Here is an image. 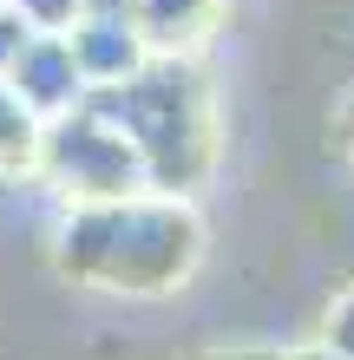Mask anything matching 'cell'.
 Returning a JSON list of instances; mask_svg holds the SVG:
<instances>
[{
	"instance_id": "obj_6",
	"label": "cell",
	"mask_w": 354,
	"mask_h": 360,
	"mask_svg": "<svg viewBox=\"0 0 354 360\" xmlns=\"http://www.w3.org/2000/svg\"><path fill=\"white\" fill-rule=\"evenodd\" d=\"M223 7L230 0H132V27L144 33L151 53H184L191 59L223 27Z\"/></svg>"
},
{
	"instance_id": "obj_7",
	"label": "cell",
	"mask_w": 354,
	"mask_h": 360,
	"mask_svg": "<svg viewBox=\"0 0 354 360\" xmlns=\"http://www.w3.org/2000/svg\"><path fill=\"white\" fill-rule=\"evenodd\" d=\"M39 138H46V118H39L33 105L0 79V184H7V190L33 184V171H39Z\"/></svg>"
},
{
	"instance_id": "obj_1",
	"label": "cell",
	"mask_w": 354,
	"mask_h": 360,
	"mask_svg": "<svg viewBox=\"0 0 354 360\" xmlns=\"http://www.w3.org/2000/svg\"><path fill=\"white\" fill-rule=\"evenodd\" d=\"M203 262V217L191 197L138 190L112 203H66L53 229V269L72 288L158 302L177 295Z\"/></svg>"
},
{
	"instance_id": "obj_9",
	"label": "cell",
	"mask_w": 354,
	"mask_h": 360,
	"mask_svg": "<svg viewBox=\"0 0 354 360\" xmlns=\"http://www.w3.org/2000/svg\"><path fill=\"white\" fill-rule=\"evenodd\" d=\"M322 341L354 360V288H341L335 302H328V314H322Z\"/></svg>"
},
{
	"instance_id": "obj_11",
	"label": "cell",
	"mask_w": 354,
	"mask_h": 360,
	"mask_svg": "<svg viewBox=\"0 0 354 360\" xmlns=\"http://www.w3.org/2000/svg\"><path fill=\"white\" fill-rule=\"evenodd\" d=\"M197 360H282V347H210Z\"/></svg>"
},
{
	"instance_id": "obj_5",
	"label": "cell",
	"mask_w": 354,
	"mask_h": 360,
	"mask_svg": "<svg viewBox=\"0 0 354 360\" xmlns=\"http://www.w3.org/2000/svg\"><path fill=\"white\" fill-rule=\"evenodd\" d=\"M66 39H72V59H79V72H86L92 92L125 86V79L151 59L144 33L132 27V13H79L72 27H66Z\"/></svg>"
},
{
	"instance_id": "obj_13",
	"label": "cell",
	"mask_w": 354,
	"mask_h": 360,
	"mask_svg": "<svg viewBox=\"0 0 354 360\" xmlns=\"http://www.w3.org/2000/svg\"><path fill=\"white\" fill-rule=\"evenodd\" d=\"M341 144H348V151H354V92L341 98Z\"/></svg>"
},
{
	"instance_id": "obj_10",
	"label": "cell",
	"mask_w": 354,
	"mask_h": 360,
	"mask_svg": "<svg viewBox=\"0 0 354 360\" xmlns=\"http://www.w3.org/2000/svg\"><path fill=\"white\" fill-rule=\"evenodd\" d=\"M39 27H33V20H20L13 7H7V0H0V79H7L13 72V59L20 53H27V39H33Z\"/></svg>"
},
{
	"instance_id": "obj_2",
	"label": "cell",
	"mask_w": 354,
	"mask_h": 360,
	"mask_svg": "<svg viewBox=\"0 0 354 360\" xmlns=\"http://www.w3.org/2000/svg\"><path fill=\"white\" fill-rule=\"evenodd\" d=\"M92 105L138 144L151 190L191 197L217 171V112H210V86H203L197 59L151 53L125 86L92 92Z\"/></svg>"
},
{
	"instance_id": "obj_3",
	"label": "cell",
	"mask_w": 354,
	"mask_h": 360,
	"mask_svg": "<svg viewBox=\"0 0 354 360\" xmlns=\"http://www.w3.org/2000/svg\"><path fill=\"white\" fill-rule=\"evenodd\" d=\"M33 184L39 190H59L66 203H112V197H138V190H151L138 144L125 138L92 98L79 105V112H66V118L46 124Z\"/></svg>"
},
{
	"instance_id": "obj_12",
	"label": "cell",
	"mask_w": 354,
	"mask_h": 360,
	"mask_svg": "<svg viewBox=\"0 0 354 360\" xmlns=\"http://www.w3.org/2000/svg\"><path fill=\"white\" fill-rule=\"evenodd\" d=\"M282 360H348V354H335V347L315 334V341H302V347H282Z\"/></svg>"
},
{
	"instance_id": "obj_4",
	"label": "cell",
	"mask_w": 354,
	"mask_h": 360,
	"mask_svg": "<svg viewBox=\"0 0 354 360\" xmlns=\"http://www.w3.org/2000/svg\"><path fill=\"white\" fill-rule=\"evenodd\" d=\"M7 86L27 98L46 124H53V118H66V112H79V105L92 98V86H86V72H79V59H72V39H66V33H33V39H27V53L13 59Z\"/></svg>"
},
{
	"instance_id": "obj_8",
	"label": "cell",
	"mask_w": 354,
	"mask_h": 360,
	"mask_svg": "<svg viewBox=\"0 0 354 360\" xmlns=\"http://www.w3.org/2000/svg\"><path fill=\"white\" fill-rule=\"evenodd\" d=\"M7 7L20 13V20H33L39 33H66L79 13H86V0H7Z\"/></svg>"
}]
</instances>
